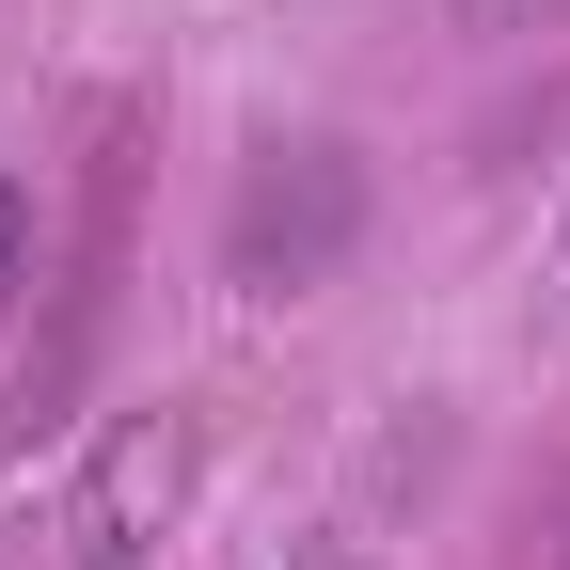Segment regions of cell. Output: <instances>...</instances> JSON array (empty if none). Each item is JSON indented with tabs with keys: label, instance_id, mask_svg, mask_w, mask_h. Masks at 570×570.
Returning a JSON list of instances; mask_svg holds the SVG:
<instances>
[{
	"label": "cell",
	"instance_id": "5",
	"mask_svg": "<svg viewBox=\"0 0 570 570\" xmlns=\"http://www.w3.org/2000/svg\"><path fill=\"white\" fill-rule=\"evenodd\" d=\"M460 17H475V32H554L570 0H460Z\"/></svg>",
	"mask_w": 570,
	"mask_h": 570
},
{
	"label": "cell",
	"instance_id": "3",
	"mask_svg": "<svg viewBox=\"0 0 570 570\" xmlns=\"http://www.w3.org/2000/svg\"><path fill=\"white\" fill-rule=\"evenodd\" d=\"M111 269H127V111H96V206H80V269H63V317L17 348V412H63V381L96 365V333H111Z\"/></svg>",
	"mask_w": 570,
	"mask_h": 570
},
{
	"label": "cell",
	"instance_id": "4",
	"mask_svg": "<svg viewBox=\"0 0 570 570\" xmlns=\"http://www.w3.org/2000/svg\"><path fill=\"white\" fill-rule=\"evenodd\" d=\"M17 285H32V190L0 175V317H17Z\"/></svg>",
	"mask_w": 570,
	"mask_h": 570
},
{
	"label": "cell",
	"instance_id": "6",
	"mask_svg": "<svg viewBox=\"0 0 570 570\" xmlns=\"http://www.w3.org/2000/svg\"><path fill=\"white\" fill-rule=\"evenodd\" d=\"M302 570H365V523H333V539H317V554H302Z\"/></svg>",
	"mask_w": 570,
	"mask_h": 570
},
{
	"label": "cell",
	"instance_id": "7",
	"mask_svg": "<svg viewBox=\"0 0 570 570\" xmlns=\"http://www.w3.org/2000/svg\"><path fill=\"white\" fill-rule=\"evenodd\" d=\"M554 570H570V508H554Z\"/></svg>",
	"mask_w": 570,
	"mask_h": 570
},
{
	"label": "cell",
	"instance_id": "1",
	"mask_svg": "<svg viewBox=\"0 0 570 570\" xmlns=\"http://www.w3.org/2000/svg\"><path fill=\"white\" fill-rule=\"evenodd\" d=\"M190 491V412H111L63 491H32L17 523H0V570H142V539L175 523Z\"/></svg>",
	"mask_w": 570,
	"mask_h": 570
},
{
	"label": "cell",
	"instance_id": "2",
	"mask_svg": "<svg viewBox=\"0 0 570 570\" xmlns=\"http://www.w3.org/2000/svg\"><path fill=\"white\" fill-rule=\"evenodd\" d=\"M365 238V159L348 142H269V159L238 175V285H269V302H302V285Z\"/></svg>",
	"mask_w": 570,
	"mask_h": 570
}]
</instances>
